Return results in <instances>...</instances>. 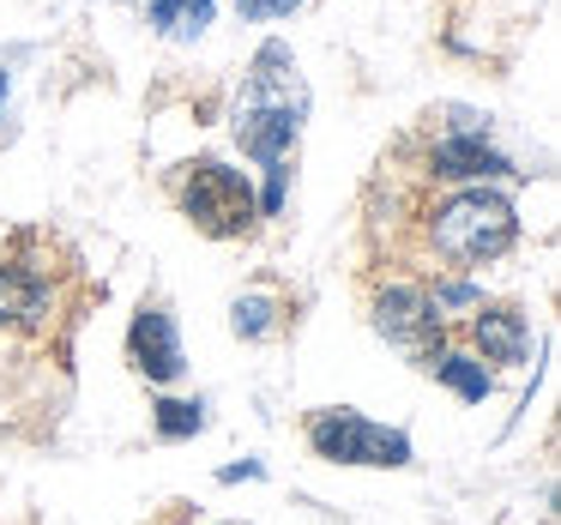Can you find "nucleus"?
<instances>
[{
    "instance_id": "f257e3e1",
    "label": "nucleus",
    "mask_w": 561,
    "mask_h": 525,
    "mask_svg": "<svg viewBox=\"0 0 561 525\" xmlns=\"http://www.w3.org/2000/svg\"><path fill=\"white\" fill-rule=\"evenodd\" d=\"M302 115H308V85H302V73H296L290 49H284V43H266V49L254 55V67H248L242 98H236V139H242V151H254L272 175H284V158H290V146H296Z\"/></svg>"
},
{
    "instance_id": "f03ea898",
    "label": "nucleus",
    "mask_w": 561,
    "mask_h": 525,
    "mask_svg": "<svg viewBox=\"0 0 561 525\" xmlns=\"http://www.w3.org/2000/svg\"><path fill=\"white\" fill-rule=\"evenodd\" d=\"M428 236H435V254L453 260V266H483V260L507 254L513 236H519V218L501 194H483V187H465L447 206H435L428 218Z\"/></svg>"
},
{
    "instance_id": "7ed1b4c3",
    "label": "nucleus",
    "mask_w": 561,
    "mask_h": 525,
    "mask_svg": "<svg viewBox=\"0 0 561 525\" xmlns=\"http://www.w3.org/2000/svg\"><path fill=\"white\" fill-rule=\"evenodd\" d=\"M182 212L206 236H248L254 218H260V199H254V187H248L236 170H224L218 158H199V163H187Z\"/></svg>"
},
{
    "instance_id": "20e7f679",
    "label": "nucleus",
    "mask_w": 561,
    "mask_h": 525,
    "mask_svg": "<svg viewBox=\"0 0 561 525\" xmlns=\"http://www.w3.org/2000/svg\"><path fill=\"white\" fill-rule=\"evenodd\" d=\"M308 441L332 465H411V441L399 429H380L356 411H314L308 416Z\"/></svg>"
},
{
    "instance_id": "39448f33",
    "label": "nucleus",
    "mask_w": 561,
    "mask_h": 525,
    "mask_svg": "<svg viewBox=\"0 0 561 525\" xmlns=\"http://www.w3.org/2000/svg\"><path fill=\"white\" fill-rule=\"evenodd\" d=\"M375 327L387 344H399L404 356H435L440 351V308L428 303L423 290H387L375 308Z\"/></svg>"
},
{
    "instance_id": "423d86ee",
    "label": "nucleus",
    "mask_w": 561,
    "mask_h": 525,
    "mask_svg": "<svg viewBox=\"0 0 561 525\" xmlns=\"http://www.w3.org/2000/svg\"><path fill=\"white\" fill-rule=\"evenodd\" d=\"M127 351H134V363L146 368L151 380H175V375H182V344H175V320L163 315V308H146V315L134 320V332H127Z\"/></svg>"
},
{
    "instance_id": "0eeeda50",
    "label": "nucleus",
    "mask_w": 561,
    "mask_h": 525,
    "mask_svg": "<svg viewBox=\"0 0 561 525\" xmlns=\"http://www.w3.org/2000/svg\"><path fill=\"white\" fill-rule=\"evenodd\" d=\"M435 175H453V182H471V175H507V158L489 151L483 139L459 134V139H440L435 146Z\"/></svg>"
},
{
    "instance_id": "6e6552de",
    "label": "nucleus",
    "mask_w": 561,
    "mask_h": 525,
    "mask_svg": "<svg viewBox=\"0 0 561 525\" xmlns=\"http://www.w3.org/2000/svg\"><path fill=\"white\" fill-rule=\"evenodd\" d=\"M471 332H477L489 363H519L525 356V320L513 315V308H483V315L471 320Z\"/></svg>"
},
{
    "instance_id": "1a4fd4ad",
    "label": "nucleus",
    "mask_w": 561,
    "mask_h": 525,
    "mask_svg": "<svg viewBox=\"0 0 561 525\" xmlns=\"http://www.w3.org/2000/svg\"><path fill=\"white\" fill-rule=\"evenodd\" d=\"M43 308H49V290L31 272L0 266V327H31V320H43Z\"/></svg>"
},
{
    "instance_id": "9d476101",
    "label": "nucleus",
    "mask_w": 561,
    "mask_h": 525,
    "mask_svg": "<svg viewBox=\"0 0 561 525\" xmlns=\"http://www.w3.org/2000/svg\"><path fill=\"white\" fill-rule=\"evenodd\" d=\"M151 25L163 37H199L211 25V0H151Z\"/></svg>"
},
{
    "instance_id": "9b49d317",
    "label": "nucleus",
    "mask_w": 561,
    "mask_h": 525,
    "mask_svg": "<svg viewBox=\"0 0 561 525\" xmlns=\"http://www.w3.org/2000/svg\"><path fill=\"white\" fill-rule=\"evenodd\" d=\"M435 375L447 380L459 399H471V404H483V392H489V375H483V363H471V356H440L435 363Z\"/></svg>"
},
{
    "instance_id": "f8f14e48",
    "label": "nucleus",
    "mask_w": 561,
    "mask_h": 525,
    "mask_svg": "<svg viewBox=\"0 0 561 525\" xmlns=\"http://www.w3.org/2000/svg\"><path fill=\"white\" fill-rule=\"evenodd\" d=\"M206 429V404H187V399H163L158 404V435L163 441H187Z\"/></svg>"
},
{
    "instance_id": "ddd939ff",
    "label": "nucleus",
    "mask_w": 561,
    "mask_h": 525,
    "mask_svg": "<svg viewBox=\"0 0 561 525\" xmlns=\"http://www.w3.org/2000/svg\"><path fill=\"white\" fill-rule=\"evenodd\" d=\"M266 327H272V303H266V296H248V303H236V332H242V339H260Z\"/></svg>"
},
{
    "instance_id": "4468645a",
    "label": "nucleus",
    "mask_w": 561,
    "mask_h": 525,
    "mask_svg": "<svg viewBox=\"0 0 561 525\" xmlns=\"http://www.w3.org/2000/svg\"><path fill=\"white\" fill-rule=\"evenodd\" d=\"M242 7V19H284V13H296L302 0H236Z\"/></svg>"
},
{
    "instance_id": "2eb2a0df",
    "label": "nucleus",
    "mask_w": 561,
    "mask_h": 525,
    "mask_svg": "<svg viewBox=\"0 0 561 525\" xmlns=\"http://www.w3.org/2000/svg\"><path fill=\"white\" fill-rule=\"evenodd\" d=\"M0 103H7V73H0Z\"/></svg>"
}]
</instances>
